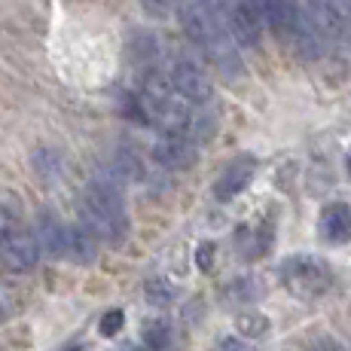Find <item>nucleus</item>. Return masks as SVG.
Listing matches in <instances>:
<instances>
[{
    "instance_id": "f257e3e1",
    "label": "nucleus",
    "mask_w": 351,
    "mask_h": 351,
    "mask_svg": "<svg viewBox=\"0 0 351 351\" xmlns=\"http://www.w3.org/2000/svg\"><path fill=\"white\" fill-rule=\"evenodd\" d=\"M180 25H184L186 37L205 52L208 62H214L223 77L235 80L245 73L239 43L229 37L223 22V0H186L180 6Z\"/></svg>"
},
{
    "instance_id": "5701e85b",
    "label": "nucleus",
    "mask_w": 351,
    "mask_h": 351,
    "mask_svg": "<svg viewBox=\"0 0 351 351\" xmlns=\"http://www.w3.org/2000/svg\"><path fill=\"white\" fill-rule=\"evenodd\" d=\"M211 256H214V245H202L199 247V269H211Z\"/></svg>"
},
{
    "instance_id": "9b49d317",
    "label": "nucleus",
    "mask_w": 351,
    "mask_h": 351,
    "mask_svg": "<svg viewBox=\"0 0 351 351\" xmlns=\"http://www.w3.org/2000/svg\"><path fill=\"white\" fill-rule=\"evenodd\" d=\"M64 256H71L73 263H92L98 256V239L89 226L80 220L77 226H67V239H64Z\"/></svg>"
},
{
    "instance_id": "a878e982",
    "label": "nucleus",
    "mask_w": 351,
    "mask_h": 351,
    "mask_svg": "<svg viewBox=\"0 0 351 351\" xmlns=\"http://www.w3.org/2000/svg\"><path fill=\"white\" fill-rule=\"evenodd\" d=\"M3 315H6V308H3V302H0V321H3Z\"/></svg>"
},
{
    "instance_id": "a211bd4d",
    "label": "nucleus",
    "mask_w": 351,
    "mask_h": 351,
    "mask_svg": "<svg viewBox=\"0 0 351 351\" xmlns=\"http://www.w3.org/2000/svg\"><path fill=\"white\" fill-rule=\"evenodd\" d=\"M147 296H150L153 306H165V302H171L174 290L168 281H150V285H147Z\"/></svg>"
},
{
    "instance_id": "412c9836",
    "label": "nucleus",
    "mask_w": 351,
    "mask_h": 351,
    "mask_svg": "<svg viewBox=\"0 0 351 351\" xmlns=\"http://www.w3.org/2000/svg\"><path fill=\"white\" fill-rule=\"evenodd\" d=\"M16 229V217L12 214H6V211H0V245L6 241V235Z\"/></svg>"
},
{
    "instance_id": "f03ea898",
    "label": "nucleus",
    "mask_w": 351,
    "mask_h": 351,
    "mask_svg": "<svg viewBox=\"0 0 351 351\" xmlns=\"http://www.w3.org/2000/svg\"><path fill=\"white\" fill-rule=\"evenodd\" d=\"M80 220L95 232L98 241L123 245L128 235V211L123 199V180L113 178V171H104L92 178L80 199Z\"/></svg>"
},
{
    "instance_id": "2eb2a0df",
    "label": "nucleus",
    "mask_w": 351,
    "mask_h": 351,
    "mask_svg": "<svg viewBox=\"0 0 351 351\" xmlns=\"http://www.w3.org/2000/svg\"><path fill=\"white\" fill-rule=\"evenodd\" d=\"M110 171H113V178L123 180V184H138V180L147 178L144 159H141V153H134V150H119L117 156H113Z\"/></svg>"
},
{
    "instance_id": "dca6fc26",
    "label": "nucleus",
    "mask_w": 351,
    "mask_h": 351,
    "mask_svg": "<svg viewBox=\"0 0 351 351\" xmlns=\"http://www.w3.org/2000/svg\"><path fill=\"white\" fill-rule=\"evenodd\" d=\"M235 327H239V333L247 336V339H260V336L269 333V318L260 312H245L235 318Z\"/></svg>"
},
{
    "instance_id": "4468645a",
    "label": "nucleus",
    "mask_w": 351,
    "mask_h": 351,
    "mask_svg": "<svg viewBox=\"0 0 351 351\" xmlns=\"http://www.w3.org/2000/svg\"><path fill=\"white\" fill-rule=\"evenodd\" d=\"M321 235L333 245H342V241L351 239V211L342 205L336 208H327L321 217Z\"/></svg>"
},
{
    "instance_id": "6ab92c4d",
    "label": "nucleus",
    "mask_w": 351,
    "mask_h": 351,
    "mask_svg": "<svg viewBox=\"0 0 351 351\" xmlns=\"http://www.w3.org/2000/svg\"><path fill=\"white\" fill-rule=\"evenodd\" d=\"M123 324H125V315L119 312V308L107 312L104 318H101V336H117L119 330H123Z\"/></svg>"
},
{
    "instance_id": "f3484780",
    "label": "nucleus",
    "mask_w": 351,
    "mask_h": 351,
    "mask_svg": "<svg viewBox=\"0 0 351 351\" xmlns=\"http://www.w3.org/2000/svg\"><path fill=\"white\" fill-rule=\"evenodd\" d=\"M144 342H147V348L162 351L168 342H171V330H168V324L165 321H150L144 327Z\"/></svg>"
},
{
    "instance_id": "6e6552de",
    "label": "nucleus",
    "mask_w": 351,
    "mask_h": 351,
    "mask_svg": "<svg viewBox=\"0 0 351 351\" xmlns=\"http://www.w3.org/2000/svg\"><path fill=\"white\" fill-rule=\"evenodd\" d=\"M153 162H156L159 168H165V171L190 168L195 162V150H193L190 138H171V134L159 138L156 144H153Z\"/></svg>"
},
{
    "instance_id": "20e7f679",
    "label": "nucleus",
    "mask_w": 351,
    "mask_h": 351,
    "mask_svg": "<svg viewBox=\"0 0 351 351\" xmlns=\"http://www.w3.org/2000/svg\"><path fill=\"white\" fill-rule=\"evenodd\" d=\"M306 10L327 43H342L351 34V0H308Z\"/></svg>"
},
{
    "instance_id": "ddd939ff",
    "label": "nucleus",
    "mask_w": 351,
    "mask_h": 351,
    "mask_svg": "<svg viewBox=\"0 0 351 351\" xmlns=\"http://www.w3.org/2000/svg\"><path fill=\"white\" fill-rule=\"evenodd\" d=\"M281 275H287L293 285H306V287L324 285V281H327V272L318 266V260H315V256H293V260L281 269Z\"/></svg>"
},
{
    "instance_id": "0eeeda50",
    "label": "nucleus",
    "mask_w": 351,
    "mask_h": 351,
    "mask_svg": "<svg viewBox=\"0 0 351 351\" xmlns=\"http://www.w3.org/2000/svg\"><path fill=\"white\" fill-rule=\"evenodd\" d=\"M0 260H3V266L10 269V272H31L40 260L37 239H34L31 232L12 229V232L6 235V241L0 245Z\"/></svg>"
},
{
    "instance_id": "7ed1b4c3",
    "label": "nucleus",
    "mask_w": 351,
    "mask_h": 351,
    "mask_svg": "<svg viewBox=\"0 0 351 351\" xmlns=\"http://www.w3.org/2000/svg\"><path fill=\"white\" fill-rule=\"evenodd\" d=\"M168 80H171V89L184 101H190L193 107H205L214 98L211 80H208L205 67L195 64L193 58H178L171 73H168Z\"/></svg>"
},
{
    "instance_id": "f8f14e48",
    "label": "nucleus",
    "mask_w": 351,
    "mask_h": 351,
    "mask_svg": "<svg viewBox=\"0 0 351 351\" xmlns=\"http://www.w3.org/2000/svg\"><path fill=\"white\" fill-rule=\"evenodd\" d=\"M296 10H300L296 0H263V28H269L275 37H287Z\"/></svg>"
},
{
    "instance_id": "aec40b11",
    "label": "nucleus",
    "mask_w": 351,
    "mask_h": 351,
    "mask_svg": "<svg viewBox=\"0 0 351 351\" xmlns=\"http://www.w3.org/2000/svg\"><path fill=\"white\" fill-rule=\"evenodd\" d=\"M141 6H144L147 16H153V19H165V16H171L174 0H141Z\"/></svg>"
},
{
    "instance_id": "1a4fd4ad",
    "label": "nucleus",
    "mask_w": 351,
    "mask_h": 351,
    "mask_svg": "<svg viewBox=\"0 0 351 351\" xmlns=\"http://www.w3.org/2000/svg\"><path fill=\"white\" fill-rule=\"evenodd\" d=\"M254 159L241 156V159H232L229 165L223 168V174L217 178V186H214V195H217L220 202H232L239 193H245V186L254 180Z\"/></svg>"
},
{
    "instance_id": "4be33fe9",
    "label": "nucleus",
    "mask_w": 351,
    "mask_h": 351,
    "mask_svg": "<svg viewBox=\"0 0 351 351\" xmlns=\"http://www.w3.org/2000/svg\"><path fill=\"white\" fill-rule=\"evenodd\" d=\"M312 351H348V348L339 346L336 339H318V342H312Z\"/></svg>"
},
{
    "instance_id": "393cba45",
    "label": "nucleus",
    "mask_w": 351,
    "mask_h": 351,
    "mask_svg": "<svg viewBox=\"0 0 351 351\" xmlns=\"http://www.w3.org/2000/svg\"><path fill=\"white\" fill-rule=\"evenodd\" d=\"M123 351H147V348H138V346H125Z\"/></svg>"
},
{
    "instance_id": "9d476101",
    "label": "nucleus",
    "mask_w": 351,
    "mask_h": 351,
    "mask_svg": "<svg viewBox=\"0 0 351 351\" xmlns=\"http://www.w3.org/2000/svg\"><path fill=\"white\" fill-rule=\"evenodd\" d=\"M34 239H37L40 251L49 256H64V239H67V226L56 214L40 211L37 214V229H34Z\"/></svg>"
},
{
    "instance_id": "423d86ee",
    "label": "nucleus",
    "mask_w": 351,
    "mask_h": 351,
    "mask_svg": "<svg viewBox=\"0 0 351 351\" xmlns=\"http://www.w3.org/2000/svg\"><path fill=\"white\" fill-rule=\"evenodd\" d=\"M287 40H290L293 52L302 58V62H318L324 52H327V40H324L321 28L315 25V19L308 16L306 6H300V10H296L293 28H290Z\"/></svg>"
},
{
    "instance_id": "39448f33",
    "label": "nucleus",
    "mask_w": 351,
    "mask_h": 351,
    "mask_svg": "<svg viewBox=\"0 0 351 351\" xmlns=\"http://www.w3.org/2000/svg\"><path fill=\"white\" fill-rule=\"evenodd\" d=\"M223 22H226L229 37H232L239 46H245V49L260 46L263 22H260V16L251 10L247 0H223Z\"/></svg>"
},
{
    "instance_id": "b1692460",
    "label": "nucleus",
    "mask_w": 351,
    "mask_h": 351,
    "mask_svg": "<svg viewBox=\"0 0 351 351\" xmlns=\"http://www.w3.org/2000/svg\"><path fill=\"white\" fill-rule=\"evenodd\" d=\"M220 351H247V346H241L239 339H223L220 342Z\"/></svg>"
}]
</instances>
